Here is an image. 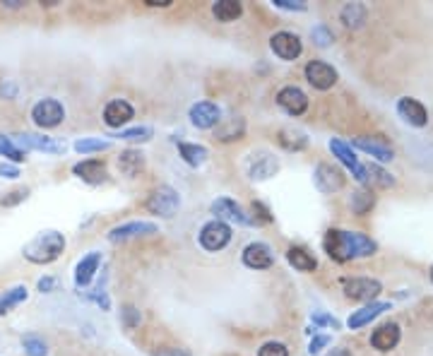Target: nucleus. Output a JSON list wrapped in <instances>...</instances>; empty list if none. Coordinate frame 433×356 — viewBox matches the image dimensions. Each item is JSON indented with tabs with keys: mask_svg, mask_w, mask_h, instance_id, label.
I'll return each mask as SVG.
<instances>
[{
	"mask_svg": "<svg viewBox=\"0 0 433 356\" xmlns=\"http://www.w3.org/2000/svg\"><path fill=\"white\" fill-rule=\"evenodd\" d=\"M322 246H325L327 258L334 263L371 258L378 251V243L371 236H366L361 231H344V229H327Z\"/></svg>",
	"mask_w": 433,
	"mask_h": 356,
	"instance_id": "nucleus-1",
	"label": "nucleus"
},
{
	"mask_svg": "<svg viewBox=\"0 0 433 356\" xmlns=\"http://www.w3.org/2000/svg\"><path fill=\"white\" fill-rule=\"evenodd\" d=\"M63 251H65L63 234L53 231V229H46V231L36 234L29 243H24L22 255L34 265H48V263L58 260V258L63 255Z\"/></svg>",
	"mask_w": 433,
	"mask_h": 356,
	"instance_id": "nucleus-2",
	"label": "nucleus"
},
{
	"mask_svg": "<svg viewBox=\"0 0 433 356\" xmlns=\"http://www.w3.org/2000/svg\"><path fill=\"white\" fill-rule=\"evenodd\" d=\"M145 207H147L150 214L164 217V219H171V217L179 212V207H181V195H179V190L171 188V185H159V188H157L147 197Z\"/></svg>",
	"mask_w": 433,
	"mask_h": 356,
	"instance_id": "nucleus-3",
	"label": "nucleus"
},
{
	"mask_svg": "<svg viewBox=\"0 0 433 356\" xmlns=\"http://www.w3.org/2000/svg\"><path fill=\"white\" fill-rule=\"evenodd\" d=\"M342 292L347 299L361 301V304H373L381 297L383 285L373 277H344L342 280Z\"/></svg>",
	"mask_w": 433,
	"mask_h": 356,
	"instance_id": "nucleus-4",
	"label": "nucleus"
},
{
	"mask_svg": "<svg viewBox=\"0 0 433 356\" xmlns=\"http://www.w3.org/2000/svg\"><path fill=\"white\" fill-rule=\"evenodd\" d=\"M32 120L36 128H41V130L58 128V125L65 120V108L56 99H41V101H36L32 108Z\"/></svg>",
	"mask_w": 433,
	"mask_h": 356,
	"instance_id": "nucleus-5",
	"label": "nucleus"
},
{
	"mask_svg": "<svg viewBox=\"0 0 433 356\" xmlns=\"http://www.w3.org/2000/svg\"><path fill=\"white\" fill-rule=\"evenodd\" d=\"M212 214L217 217L219 222H224V224H239V226H253V214H248L246 209L241 207L236 200H231V197H217L215 202H212Z\"/></svg>",
	"mask_w": 433,
	"mask_h": 356,
	"instance_id": "nucleus-6",
	"label": "nucleus"
},
{
	"mask_svg": "<svg viewBox=\"0 0 433 356\" xmlns=\"http://www.w3.org/2000/svg\"><path fill=\"white\" fill-rule=\"evenodd\" d=\"M231 236H234V234H231L229 224H224V222H219V219H212L200 229V246L210 253H217V251L227 248Z\"/></svg>",
	"mask_w": 433,
	"mask_h": 356,
	"instance_id": "nucleus-7",
	"label": "nucleus"
},
{
	"mask_svg": "<svg viewBox=\"0 0 433 356\" xmlns=\"http://www.w3.org/2000/svg\"><path fill=\"white\" fill-rule=\"evenodd\" d=\"M303 75H306V80L313 84L315 89H320V92L332 89L334 84H337V77H339L337 70H334L330 63H325V60H310V63H306Z\"/></svg>",
	"mask_w": 433,
	"mask_h": 356,
	"instance_id": "nucleus-8",
	"label": "nucleus"
},
{
	"mask_svg": "<svg viewBox=\"0 0 433 356\" xmlns=\"http://www.w3.org/2000/svg\"><path fill=\"white\" fill-rule=\"evenodd\" d=\"M330 152L337 156V159L342 161L347 168H349L352 176L356 178L359 183H361V185L369 183V171H366V166L361 164V161H359V156L354 154L352 144H347V142H342V140H337V137H334V140H330Z\"/></svg>",
	"mask_w": 433,
	"mask_h": 356,
	"instance_id": "nucleus-9",
	"label": "nucleus"
},
{
	"mask_svg": "<svg viewBox=\"0 0 433 356\" xmlns=\"http://www.w3.org/2000/svg\"><path fill=\"white\" fill-rule=\"evenodd\" d=\"M313 183L320 193L332 195V193L344 188L347 176L342 173V168H337L332 164H318V166H315V171H313Z\"/></svg>",
	"mask_w": 433,
	"mask_h": 356,
	"instance_id": "nucleus-10",
	"label": "nucleus"
},
{
	"mask_svg": "<svg viewBox=\"0 0 433 356\" xmlns=\"http://www.w3.org/2000/svg\"><path fill=\"white\" fill-rule=\"evenodd\" d=\"M12 142L17 147H22L24 152L29 149H36V152H46V154H60L65 152V144L53 140V137L46 135H34V132H20V135H12Z\"/></svg>",
	"mask_w": 433,
	"mask_h": 356,
	"instance_id": "nucleus-11",
	"label": "nucleus"
},
{
	"mask_svg": "<svg viewBox=\"0 0 433 356\" xmlns=\"http://www.w3.org/2000/svg\"><path fill=\"white\" fill-rule=\"evenodd\" d=\"M398 116L405 120V123H410L412 128H424V125H429V111H426V106L419 99H414V96H402V99H398Z\"/></svg>",
	"mask_w": 433,
	"mask_h": 356,
	"instance_id": "nucleus-12",
	"label": "nucleus"
},
{
	"mask_svg": "<svg viewBox=\"0 0 433 356\" xmlns=\"http://www.w3.org/2000/svg\"><path fill=\"white\" fill-rule=\"evenodd\" d=\"M159 226L154 222H125V224H118L108 231V241L111 243H120V241H130V239H140V236H150V234H157Z\"/></svg>",
	"mask_w": 433,
	"mask_h": 356,
	"instance_id": "nucleus-13",
	"label": "nucleus"
},
{
	"mask_svg": "<svg viewBox=\"0 0 433 356\" xmlns=\"http://www.w3.org/2000/svg\"><path fill=\"white\" fill-rule=\"evenodd\" d=\"M241 260L246 268H251V270H267L274 265V253L267 243L255 241V243H248L246 248H243Z\"/></svg>",
	"mask_w": 433,
	"mask_h": 356,
	"instance_id": "nucleus-14",
	"label": "nucleus"
},
{
	"mask_svg": "<svg viewBox=\"0 0 433 356\" xmlns=\"http://www.w3.org/2000/svg\"><path fill=\"white\" fill-rule=\"evenodd\" d=\"M352 144L356 149H361V152L371 154L376 161H381V164H388V161L395 159V149L390 147V142H386L383 137H354Z\"/></svg>",
	"mask_w": 433,
	"mask_h": 356,
	"instance_id": "nucleus-15",
	"label": "nucleus"
},
{
	"mask_svg": "<svg viewBox=\"0 0 433 356\" xmlns=\"http://www.w3.org/2000/svg\"><path fill=\"white\" fill-rule=\"evenodd\" d=\"M188 118H191V123L195 125V128L210 130V128H215V125H219V120H222V111H219V106L212 104V101H198V104L191 106Z\"/></svg>",
	"mask_w": 433,
	"mask_h": 356,
	"instance_id": "nucleus-16",
	"label": "nucleus"
},
{
	"mask_svg": "<svg viewBox=\"0 0 433 356\" xmlns=\"http://www.w3.org/2000/svg\"><path fill=\"white\" fill-rule=\"evenodd\" d=\"M270 48L274 51V56L282 58V60H296L301 56L303 51V44L296 34L291 32H277L270 39Z\"/></svg>",
	"mask_w": 433,
	"mask_h": 356,
	"instance_id": "nucleus-17",
	"label": "nucleus"
},
{
	"mask_svg": "<svg viewBox=\"0 0 433 356\" xmlns=\"http://www.w3.org/2000/svg\"><path fill=\"white\" fill-rule=\"evenodd\" d=\"M400 340H402V330L398 323H383L381 328H376L371 333V347L381 354L393 352L400 345Z\"/></svg>",
	"mask_w": 433,
	"mask_h": 356,
	"instance_id": "nucleus-18",
	"label": "nucleus"
},
{
	"mask_svg": "<svg viewBox=\"0 0 433 356\" xmlns=\"http://www.w3.org/2000/svg\"><path fill=\"white\" fill-rule=\"evenodd\" d=\"M277 104L282 106L289 116H301V113H306V108H308V96L298 87H294V84H289V87H282L277 92Z\"/></svg>",
	"mask_w": 433,
	"mask_h": 356,
	"instance_id": "nucleus-19",
	"label": "nucleus"
},
{
	"mask_svg": "<svg viewBox=\"0 0 433 356\" xmlns=\"http://www.w3.org/2000/svg\"><path fill=\"white\" fill-rule=\"evenodd\" d=\"M279 171V161L270 152H258L248 161V178L251 180H267Z\"/></svg>",
	"mask_w": 433,
	"mask_h": 356,
	"instance_id": "nucleus-20",
	"label": "nucleus"
},
{
	"mask_svg": "<svg viewBox=\"0 0 433 356\" xmlns=\"http://www.w3.org/2000/svg\"><path fill=\"white\" fill-rule=\"evenodd\" d=\"M133 118H135V108L128 104L125 99H113L103 108V123L108 128H120V125L130 123Z\"/></svg>",
	"mask_w": 433,
	"mask_h": 356,
	"instance_id": "nucleus-21",
	"label": "nucleus"
},
{
	"mask_svg": "<svg viewBox=\"0 0 433 356\" xmlns=\"http://www.w3.org/2000/svg\"><path fill=\"white\" fill-rule=\"evenodd\" d=\"M72 173H75V176L80 178V180H84V183H89V185H99V183H103V180L108 178L106 164H103L101 159L77 161V164L72 166Z\"/></svg>",
	"mask_w": 433,
	"mask_h": 356,
	"instance_id": "nucleus-22",
	"label": "nucleus"
},
{
	"mask_svg": "<svg viewBox=\"0 0 433 356\" xmlns=\"http://www.w3.org/2000/svg\"><path fill=\"white\" fill-rule=\"evenodd\" d=\"M386 311H390V301H373V304H366L364 309L354 311L349 316V330H359V328H366L369 323H373L378 316H383Z\"/></svg>",
	"mask_w": 433,
	"mask_h": 356,
	"instance_id": "nucleus-23",
	"label": "nucleus"
},
{
	"mask_svg": "<svg viewBox=\"0 0 433 356\" xmlns=\"http://www.w3.org/2000/svg\"><path fill=\"white\" fill-rule=\"evenodd\" d=\"M99 265H101V253H96V251L87 253V255H84L75 268V285L77 287H87L89 282L94 280Z\"/></svg>",
	"mask_w": 433,
	"mask_h": 356,
	"instance_id": "nucleus-24",
	"label": "nucleus"
},
{
	"mask_svg": "<svg viewBox=\"0 0 433 356\" xmlns=\"http://www.w3.org/2000/svg\"><path fill=\"white\" fill-rule=\"evenodd\" d=\"M286 260L294 270L298 272H313L315 268H318V260H315V255L306 248H301V246H291L289 251H286Z\"/></svg>",
	"mask_w": 433,
	"mask_h": 356,
	"instance_id": "nucleus-25",
	"label": "nucleus"
},
{
	"mask_svg": "<svg viewBox=\"0 0 433 356\" xmlns=\"http://www.w3.org/2000/svg\"><path fill=\"white\" fill-rule=\"evenodd\" d=\"M118 166L128 178H135L145 168V154L140 149H123L118 156Z\"/></svg>",
	"mask_w": 433,
	"mask_h": 356,
	"instance_id": "nucleus-26",
	"label": "nucleus"
},
{
	"mask_svg": "<svg viewBox=\"0 0 433 356\" xmlns=\"http://www.w3.org/2000/svg\"><path fill=\"white\" fill-rule=\"evenodd\" d=\"M339 20L344 22V27L359 29V27H364L366 20H369V8L361 3H347L342 12H339Z\"/></svg>",
	"mask_w": 433,
	"mask_h": 356,
	"instance_id": "nucleus-27",
	"label": "nucleus"
},
{
	"mask_svg": "<svg viewBox=\"0 0 433 356\" xmlns=\"http://www.w3.org/2000/svg\"><path fill=\"white\" fill-rule=\"evenodd\" d=\"M212 15H215L217 22H222V24L236 22L243 15V5L239 0H219V3L212 5Z\"/></svg>",
	"mask_w": 433,
	"mask_h": 356,
	"instance_id": "nucleus-28",
	"label": "nucleus"
},
{
	"mask_svg": "<svg viewBox=\"0 0 433 356\" xmlns=\"http://www.w3.org/2000/svg\"><path fill=\"white\" fill-rule=\"evenodd\" d=\"M179 154H181V159L193 168L203 166L207 161V156H210L207 147H203V144H193V142H181L179 144Z\"/></svg>",
	"mask_w": 433,
	"mask_h": 356,
	"instance_id": "nucleus-29",
	"label": "nucleus"
},
{
	"mask_svg": "<svg viewBox=\"0 0 433 356\" xmlns=\"http://www.w3.org/2000/svg\"><path fill=\"white\" fill-rule=\"evenodd\" d=\"M279 144H282L286 152H301V149L308 144V137H306V132H301L296 128H282L279 130Z\"/></svg>",
	"mask_w": 433,
	"mask_h": 356,
	"instance_id": "nucleus-30",
	"label": "nucleus"
},
{
	"mask_svg": "<svg viewBox=\"0 0 433 356\" xmlns=\"http://www.w3.org/2000/svg\"><path fill=\"white\" fill-rule=\"evenodd\" d=\"M29 292L27 287H12L8 292L0 294V316H5V313H10L12 309H17V306L22 304V301H27Z\"/></svg>",
	"mask_w": 433,
	"mask_h": 356,
	"instance_id": "nucleus-31",
	"label": "nucleus"
},
{
	"mask_svg": "<svg viewBox=\"0 0 433 356\" xmlns=\"http://www.w3.org/2000/svg\"><path fill=\"white\" fill-rule=\"evenodd\" d=\"M373 205H376V195H373V190H356V193H352V212L354 214H359V217H364V214H369L371 209H373Z\"/></svg>",
	"mask_w": 433,
	"mask_h": 356,
	"instance_id": "nucleus-32",
	"label": "nucleus"
},
{
	"mask_svg": "<svg viewBox=\"0 0 433 356\" xmlns=\"http://www.w3.org/2000/svg\"><path fill=\"white\" fill-rule=\"evenodd\" d=\"M243 132H246V123H243V118H231L227 125H222V128L217 130V137L222 142H234V140H241Z\"/></svg>",
	"mask_w": 433,
	"mask_h": 356,
	"instance_id": "nucleus-33",
	"label": "nucleus"
},
{
	"mask_svg": "<svg viewBox=\"0 0 433 356\" xmlns=\"http://www.w3.org/2000/svg\"><path fill=\"white\" fill-rule=\"evenodd\" d=\"M0 154L8 156L10 161H15V164H22V161H27V152H24L22 147H17L15 142H12V137H0Z\"/></svg>",
	"mask_w": 433,
	"mask_h": 356,
	"instance_id": "nucleus-34",
	"label": "nucleus"
},
{
	"mask_svg": "<svg viewBox=\"0 0 433 356\" xmlns=\"http://www.w3.org/2000/svg\"><path fill=\"white\" fill-rule=\"evenodd\" d=\"M75 149L80 154H91V152H106V149H111V142L108 140H99V137H84V140H77L75 142Z\"/></svg>",
	"mask_w": 433,
	"mask_h": 356,
	"instance_id": "nucleus-35",
	"label": "nucleus"
},
{
	"mask_svg": "<svg viewBox=\"0 0 433 356\" xmlns=\"http://www.w3.org/2000/svg\"><path fill=\"white\" fill-rule=\"evenodd\" d=\"M366 171H369V183H376V185H381V188H390V185H395L393 173H388L386 168H381L378 164H369L366 166Z\"/></svg>",
	"mask_w": 433,
	"mask_h": 356,
	"instance_id": "nucleus-36",
	"label": "nucleus"
},
{
	"mask_svg": "<svg viewBox=\"0 0 433 356\" xmlns=\"http://www.w3.org/2000/svg\"><path fill=\"white\" fill-rule=\"evenodd\" d=\"M152 135H154V130H152L150 125H137V128L120 130L118 137L125 142H147V140H152Z\"/></svg>",
	"mask_w": 433,
	"mask_h": 356,
	"instance_id": "nucleus-37",
	"label": "nucleus"
},
{
	"mask_svg": "<svg viewBox=\"0 0 433 356\" xmlns=\"http://www.w3.org/2000/svg\"><path fill=\"white\" fill-rule=\"evenodd\" d=\"M22 347H24V352H27V356H48L46 342L41 340V337H36V335H24L22 337Z\"/></svg>",
	"mask_w": 433,
	"mask_h": 356,
	"instance_id": "nucleus-38",
	"label": "nucleus"
},
{
	"mask_svg": "<svg viewBox=\"0 0 433 356\" xmlns=\"http://www.w3.org/2000/svg\"><path fill=\"white\" fill-rule=\"evenodd\" d=\"M310 39H313V44H315V46L325 48V46H330V44H332V32L325 27V24H318V27L310 29Z\"/></svg>",
	"mask_w": 433,
	"mask_h": 356,
	"instance_id": "nucleus-39",
	"label": "nucleus"
},
{
	"mask_svg": "<svg viewBox=\"0 0 433 356\" xmlns=\"http://www.w3.org/2000/svg\"><path fill=\"white\" fill-rule=\"evenodd\" d=\"M258 356H289V349L282 342H267L258 349Z\"/></svg>",
	"mask_w": 433,
	"mask_h": 356,
	"instance_id": "nucleus-40",
	"label": "nucleus"
},
{
	"mask_svg": "<svg viewBox=\"0 0 433 356\" xmlns=\"http://www.w3.org/2000/svg\"><path fill=\"white\" fill-rule=\"evenodd\" d=\"M27 197H29V190L20 188V190L8 193L5 197H0V205H3V207H15V205H20L22 200H27Z\"/></svg>",
	"mask_w": 433,
	"mask_h": 356,
	"instance_id": "nucleus-41",
	"label": "nucleus"
},
{
	"mask_svg": "<svg viewBox=\"0 0 433 356\" xmlns=\"http://www.w3.org/2000/svg\"><path fill=\"white\" fill-rule=\"evenodd\" d=\"M140 321H142V316H140V311L135 309V306H125L123 309V325L128 330H135Z\"/></svg>",
	"mask_w": 433,
	"mask_h": 356,
	"instance_id": "nucleus-42",
	"label": "nucleus"
},
{
	"mask_svg": "<svg viewBox=\"0 0 433 356\" xmlns=\"http://www.w3.org/2000/svg\"><path fill=\"white\" fill-rule=\"evenodd\" d=\"M310 321L315 325H322V328H332V330H339V321L332 316H327V313L322 311H313V316H310Z\"/></svg>",
	"mask_w": 433,
	"mask_h": 356,
	"instance_id": "nucleus-43",
	"label": "nucleus"
},
{
	"mask_svg": "<svg viewBox=\"0 0 433 356\" xmlns=\"http://www.w3.org/2000/svg\"><path fill=\"white\" fill-rule=\"evenodd\" d=\"M253 222L258 224V222H262V224H270L272 222V214H270V209L265 207L262 202H253Z\"/></svg>",
	"mask_w": 433,
	"mask_h": 356,
	"instance_id": "nucleus-44",
	"label": "nucleus"
},
{
	"mask_svg": "<svg viewBox=\"0 0 433 356\" xmlns=\"http://www.w3.org/2000/svg\"><path fill=\"white\" fill-rule=\"evenodd\" d=\"M330 335H315L313 340H310V345H308V354H320L322 349H325L327 345H330Z\"/></svg>",
	"mask_w": 433,
	"mask_h": 356,
	"instance_id": "nucleus-45",
	"label": "nucleus"
},
{
	"mask_svg": "<svg viewBox=\"0 0 433 356\" xmlns=\"http://www.w3.org/2000/svg\"><path fill=\"white\" fill-rule=\"evenodd\" d=\"M274 8L289 10V12H303L306 10V3L303 0H274Z\"/></svg>",
	"mask_w": 433,
	"mask_h": 356,
	"instance_id": "nucleus-46",
	"label": "nucleus"
},
{
	"mask_svg": "<svg viewBox=\"0 0 433 356\" xmlns=\"http://www.w3.org/2000/svg\"><path fill=\"white\" fill-rule=\"evenodd\" d=\"M89 299L94 301L96 306H101L103 311H108V309H111V301H108L106 292H103L101 287H99V289H94V292H89Z\"/></svg>",
	"mask_w": 433,
	"mask_h": 356,
	"instance_id": "nucleus-47",
	"label": "nucleus"
},
{
	"mask_svg": "<svg viewBox=\"0 0 433 356\" xmlns=\"http://www.w3.org/2000/svg\"><path fill=\"white\" fill-rule=\"evenodd\" d=\"M58 282L53 280V277H44V280H39V292L41 294H51L53 289H56Z\"/></svg>",
	"mask_w": 433,
	"mask_h": 356,
	"instance_id": "nucleus-48",
	"label": "nucleus"
},
{
	"mask_svg": "<svg viewBox=\"0 0 433 356\" xmlns=\"http://www.w3.org/2000/svg\"><path fill=\"white\" fill-rule=\"evenodd\" d=\"M20 176V168L10 164H0V178H17Z\"/></svg>",
	"mask_w": 433,
	"mask_h": 356,
	"instance_id": "nucleus-49",
	"label": "nucleus"
},
{
	"mask_svg": "<svg viewBox=\"0 0 433 356\" xmlns=\"http://www.w3.org/2000/svg\"><path fill=\"white\" fill-rule=\"evenodd\" d=\"M162 356H191V352L188 349H167Z\"/></svg>",
	"mask_w": 433,
	"mask_h": 356,
	"instance_id": "nucleus-50",
	"label": "nucleus"
},
{
	"mask_svg": "<svg viewBox=\"0 0 433 356\" xmlns=\"http://www.w3.org/2000/svg\"><path fill=\"white\" fill-rule=\"evenodd\" d=\"M327 356H354V354L347 347H337V349H332V352L327 354Z\"/></svg>",
	"mask_w": 433,
	"mask_h": 356,
	"instance_id": "nucleus-51",
	"label": "nucleus"
},
{
	"mask_svg": "<svg viewBox=\"0 0 433 356\" xmlns=\"http://www.w3.org/2000/svg\"><path fill=\"white\" fill-rule=\"evenodd\" d=\"M5 8H22V3H20V0H5Z\"/></svg>",
	"mask_w": 433,
	"mask_h": 356,
	"instance_id": "nucleus-52",
	"label": "nucleus"
},
{
	"mask_svg": "<svg viewBox=\"0 0 433 356\" xmlns=\"http://www.w3.org/2000/svg\"><path fill=\"white\" fill-rule=\"evenodd\" d=\"M429 275H431V285H433V263H431V270H429Z\"/></svg>",
	"mask_w": 433,
	"mask_h": 356,
	"instance_id": "nucleus-53",
	"label": "nucleus"
}]
</instances>
